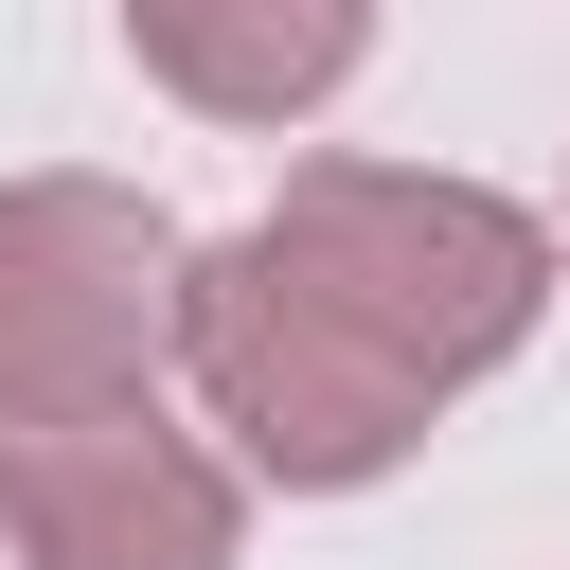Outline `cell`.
I'll use <instances>...</instances> for the list:
<instances>
[{
  "label": "cell",
  "mask_w": 570,
  "mask_h": 570,
  "mask_svg": "<svg viewBox=\"0 0 570 570\" xmlns=\"http://www.w3.org/2000/svg\"><path fill=\"white\" fill-rule=\"evenodd\" d=\"M178 285H196V232L142 178H71V160L53 178H0V445L160 410Z\"/></svg>",
  "instance_id": "2"
},
{
  "label": "cell",
  "mask_w": 570,
  "mask_h": 570,
  "mask_svg": "<svg viewBox=\"0 0 570 570\" xmlns=\"http://www.w3.org/2000/svg\"><path fill=\"white\" fill-rule=\"evenodd\" d=\"M0 570H18V534H0Z\"/></svg>",
  "instance_id": "5"
},
{
  "label": "cell",
  "mask_w": 570,
  "mask_h": 570,
  "mask_svg": "<svg viewBox=\"0 0 570 570\" xmlns=\"http://www.w3.org/2000/svg\"><path fill=\"white\" fill-rule=\"evenodd\" d=\"M552 321V214H517L499 178H428V160H285V196L196 249L178 285V374L232 428V481L285 499H356L392 481L445 392H481L517 338Z\"/></svg>",
  "instance_id": "1"
},
{
  "label": "cell",
  "mask_w": 570,
  "mask_h": 570,
  "mask_svg": "<svg viewBox=\"0 0 570 570\" xmlns=\"http://www.w3.org/2000/svg\"><path fill=\"white\" fill-rule=\"evenodd\" d=\"M125 71L178 89L196 125H303L321 89L374 71L356 0H125Z\"/></svg>",
  "instance_id": "4"
},
{
  "label": "cell",
  "mask_w": 570,
  "mask_h": 570,
  "mask_svg": "<svg viewBox=\"0 0 570 570\" xmlns=\"http://www.w3.org/2000/svg\"><path fill=\"white\" fill-rule=\"evenodd\" d=\"M0 534H18V570H232L249 481H232V445H196L160 410H107V428L0 445Z\"/></svg>",
  "instance_id": "3"
}]
</instances>
